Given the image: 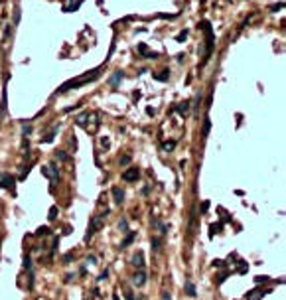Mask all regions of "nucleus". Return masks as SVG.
<instances>
[{
  "label": "nucleus",
  "mask_w": 286,
  "mask_h": 300,
  "mask_svg": "<svg viewBox=\"0 0 286 300\" xmlns=\"http://www.w3.org/2000/svg\"><path fill=\"white\" fill-rule=\"evenodd\" d=\"M24 267L28 269V271H32V259H30V255H26V257H24Z\"/></svg>",
  "instance_id": "nucleus-27"
},
{
  "label": "nucleus",
  "mask_w": 286,
  "mask_h": 300,
  "mask_svg": "<svg viewBox=\"0 0 286 300\" xmlns=\"http://www.w3.org/2000/svg\"><path fill=\"white\" fill-rule=\"evenodd\" d=\"M57 158H59V160H67V154L61 150V152H57Z\"/></svg>",
  "instance_id": "nucleus-39"
},
{
  "label": "nucleus",
  "mask_w": 286,
  "mask_h": 300,
  "mask_svg": "<svg viewBox=\"0 0 286 300\" xmlns=\"http://www.w3.org/2000/svg\"><path fill=\"white\" fill-rule=\"evenodd\" d=\"M207 209H209V201H203V205H201V211H203V213H205Z\"/></svg>",
  "instance_id": "nucleus-40"
},
{
  "label": "nucleus",
  "mask_w": 286,
  "mask_h": 300,
  "mask_svg": "<svg viewBox=\"0 0 286 300\" xmlns=\"http://www.w3.org/2000/svg\"><path fill=\"white\" fill-rule=\"evenodd\" d=\"M268 281V276H257V278H255V282H257V284H261V282H267Z\"/></svg>",
  "instance_id": "nucleus-34"
},
{
  "label": "nucleus",
  "mask_w": 286,
  "mask_h": 300,
  "mask_svg": "<svg viewBox=\"0 0 286 300\" xmlns=\"http://www.w3.org/2000/svg\"><path fill=\"white\" fill-rule=\"evenodd\" d=\"M209 130H211V119L205 117V119H203V138L209 136Z\"/></svg>",
  "instance_id": "nucleus-20"
},
{
  "label": "nucleus",
  "mask_w": 286,
  "mask_h": 300,
  "mask_svg": "<svg viewBox=\"0 0 286 300\" xmlns=\"http://www.w3.org/2000/svg\"><path fill=\"white\" fill-rule=\"evenodd\" d=\"M219 229H221V223H217V225H211V235H213V233H219Z\"/></svg>",
  "instance_id": "nucleus-33"
},
{
  "label": "nucleus",
  "mask_w": 286,
  "mask_h": 300,
  "mask_svg": "<svg viewBox=\"0 0 286 300\" xmlns=\"http://www.w3.org/2000/svg\"><path fill=\"white\" fill-rule=\"evenodd\" d=\"M71 257H73V253H67L65 257H63V263H69V261H71Z\"/></svg>",
  "instance_id": "nucleus-41"
},
{
  "label": "nucleus",
  "mask_w": 286,
  "mask_h": 300,
  "mask_svg": "<svg viewBox=\"0 0 286 300\" xmlns=\"http://www.w3.org/2000/svg\"><path fill=\"white\" fill-rule=\"evenodd\" d=\"M152 227H156L162 235H166V231H168V225L162 223V221H160V219H156V217H152Z\"/></svg>",
  "instance_id": "nucleus-15"
},
{
  "label": "nucleus",
  "mask_w": 286,
  "mask_h": 300,
  "mask_svg": "<svg viewBox=\"0 0 286 300\" xmlns=\"http://www.w3.org/2000/svg\"><path fill=\"white\" fill-rule=\"evenodd\" d=\"M113 300H118V296H117V294H115V296H113Z\"/></svg>",
  "instance_id": "nucleus-43"
},
{
  "label": "nucleus",
  "mask_w": 286,
  "mask_h": 300,
  "mask_svg": "<svg viewBox=\"0 0 286 300\" xmlns=\"http://www.w3.org/2000/svg\"><path fill=\"white\" fill-rule=\"evenodd\" d=\"M107 276H109V271H107V269H105V271L101 272V275H99V278H97V281H105Z\"/></svg>",
  "instance_id": "nucleus-35"
},
{
  "label": "nucleus",
  "mask_w": 286,
  "mask_h": 300,
  "mask_svg": "<svg viewBox=\"0 0 286 300\" xmlns=\"http://www.w3.org/2000/svg\"><path fill=\"white\" fill-rule=\"evenodd\" d=\"M213 265H215V267H225V261H221V259H217V261H213Z\"/></svg>",
  "instance_id": "nucleus-38"
},
{
  "label": "nucleus",
  "mask_w": 286,
  "mask_h": 300,
  "mask_svg": "<svg viewBox=\"0 0 286 300\" xmlns=\"http://www.w3.org/2000/svg\"><path fill=\"white\" fill-rule=\"evenodd\" d=\"M227 276H229V271H225V272H221V275H217V284H223Z\"/></svg>",
  "instance_id": "nucleus-25"
},
{
  "label": "nucleus",
  "mask_w": 286,
  "mask_h": 300,
  "mask_svg": "<svg viewBox=\"0 0 286 300\" xmlns=\"http://www.w3.org/2000/svg\"><path fill=\"white\" fill-rule=\"evenodd\" d=\"M162 243H164L162 237H152V249H154V251H160V249H162Z\"/></svg>",
  "instance_id": "nucleus-21"
},
{
  "label": "nucleus",
  "mask_w": 286,
  "mask_h": 300,
  "mask_svg": "<svg viewBox=\"0 0 286 300\" xmlns=\"http://www.w3.org/2000/svg\"><path fill=\"white\" fill-rule=\"evenodd\" d=\"M127 164H130V154H124L121 158V166H127Z\"/></svg>",
  "instance_id": "nucleus-28"
},
{
  "label": "nucleus",
  "mask_w": 286,
  "mask_h": 300,
  "mask_svg": "<svg viewBox=\"0 0 286 300\" xmlns=\"http://www.w3.org/2000/svg\"><path fill=\"white\" fill-rule=\"evenodd\" d=\"M107 213H109V209L105 211V213H99V215H93V217H91L89 227H87V235H85V241H89V239L97 233L99 229L105 225V217H107Z\"/></svg>",
  "instance_id": "nucleus-3"
},
{
  "label": "nucleus",
  "mask_w": 286,
  "mask_h": 300,
  "mask_svg": "<svg viewBox=\"0 0 286 300\" xmlns=\"http://www.w3.org/2000/svg\"><path fill=\"white\" fill-rule=\"evenodd\" d=\"M122 79H124V73H122V71H115L113 75L109 77V83H111V85H113V87H117L118 83L122 81Z\"/></svg>",
  "instance_id": "nucleus-13"
},
{
  "label": "nucleus",
  "mask_w": 286,
  "mask_h": 300,
  "mask_svg": "<svg viewBox=\"0 0 286 300\" xmlns=\"http://www.w3.org/2000/svg\"><path fill=\"white\" fill-rule=\"evenodd\" d=\"M99 77H101V67H97V69L85 73V75H81V77H75V79L65 81L59 89H57V93H65V91H69V89H77V87L85 85V83H91V81H95V79H99Z\"/></svg>",
  "instance_id": "nucleus-2"
},
{
  "label": "nucleus",
  "mask_w": 286,
  "mask_h": 300,
  "mask_svg": "<svg viewBox=\"0 0 286 300\" xmlns=\"http://www.w3.org/2000/svg\"><path fill=\"white\" fill-rule=\"evenodd\" d=\"M280 8H284V2H278V4H272V6H270L272 12H276V10H280Z\"/></svg>",
  "instance_id": "nucleus-30"
},
{
  "label": "nucleus",
  "mask_w": 286,
  "mask_h": 300,
  "mask_svg": "<svg viewBox=\"0 0 286 300\" xmlns=\"http://www.w3.org/2000/svg\"><path fill=\"white\" fill-rule=\"evenodd\" d=\"M186 38H188V30H182V32H180L178 36H176V42H178V43H182Z\"/></svg>",
  "instance_id": "nucleus-24"
},
{
  "label": "nucleus",
  "mask_w": 286,
  "mask_h": 300,
  "mask_svg": "<svg viewBox=\"0 0 286 300\" xmlns=\"http://www.w3.org/2000/svg\"><path fill=\"white\" fill-rule=\"evenodd\" d=\"M132 265H134L138 271H142V267H144V253L142 251H136L134 257H132Z\"/></svg>",
  "instance_id": "nucleus-9"
},
{
  "label": "nucleus",
  "mask_w": 286,
  "mask_h": 300,
  "mask_svg": "<svg viewBox=\"0 0 286 300\" xmlns=\"http://www.w3.org/2000/svg\"><path fill=\"white\" fill-rule=\"evenodd\" d=\"M118 229H121V233H128V221H127V217H122L121 221H118Z\"/></svg>",
  "instance_id": "nucleus-22"
},
{
  "label": "nucleus",
  "mask_w": 286,
  "mask_h": 300,
  "mask_svg": "<svg viewBox=\"0 0 286 300\" xmlns=\"http://www.w3.org/2000/svg\"><path fill=\"white\" fill-rule=\"evenodd\" d=\"M124 294H127V300H134V296H132V292H130V290H127Z\"/></svg>",
  "instance_id": "nucleus-42"
},
{
  "label": "nucleus",
  "mask_w": 286,
  "mask_h": 300,
  "mask_svg": "<svg viewBox=\"0 0 286 300\" xmlns=\"http://www.w3.org/2000/svg\"><path fill=\"white\" fill-rule=\"evenodd\" d=\"M0 188H4V190H16V178L10 176V174H6V172H2L0 174Z\"/></svg>",
  "instance_id": "nucleus-5"
},
{
  "label": "nucleus",
  "mask_w": 286,
  "mask_h": 300,
  "mask_svg": "<svg viewBox=\"0 0 286 300\" xmlns=\"http://www.w3.org/2000/svg\"><path fill=\"white\" fill-rule=\"evenodd\" d=\"M20 22V8H16L14 10V24H18Z\"/></svg>",
  "instance_id": "nucleus-32"
},
{
  "label": "nucleus",
  "mask_w": 286,
  "mask_h": 300,
  "mask_svg": "<svg viewBox=\"0 0 286 300\" xmlns=\"http://www.w3.org/2000/svg\"><path fill=\"white\" fill-rule=\"evenodd\" d=\"M136 49H138V53H140L142 57H146V59H156V57H158V52H150L146 43H138Z\"/></svg>",
  "instance_id": "nucleus-7"
},
{
  "label": "nucleus",
  "mask_w": 286,
  "mask_h": 300,
  "mask_svg": "<svg viewBox=\"0 0 286 300\" xmlns=\"http://www.w3.org/2000/svg\"><path fill=\"white\" fill-rule=\"evenodd\" d=\"M87 263H91V265H95V263H97V257H95V255H89V257H87Z\"/></svg>",
  "instance_id": "nucleus-37"
},
{
  "label": "nucleus",
  "mask_w": 286,
  "mask_h": 300,
  "mask_svg": "<svg viewBox=\"0 0 286 300\" xmlns=\"http://www.w3.org/2000/svg\"><path fill=\"white\" fill-rule=\"evenodd\" d=\"M174 146H176V140H170V142H164V144H162V148H164V150H174Z\"/></svg>",
  "instance_id": "nucleus-26"
},
{
  "label": "nucleus",
  "mask_w": 286,
  "mask_h": 300,
  "mask_svg": "<svg viewBox=\"0 0 286 300\" xmlns=\"http://www.w3.org/2000/svg\"><path fill=\"white\" fill-rule=\"evenodd\" d=\"M6 109H8V77L4 79V87H2V99H0V120L4 119Z\"/></svg>",
  "instance_id": "nucleus-4"
},
{
  "label": "nucleus",
  "mask_w": 286,
  "mask_h": 300,
  "mask_svg": "<svg viewBox=\"0 0 286 300\" xmlns=\"http://www.w3.org/2000/svg\"><path fill=\"white\" fill-rule=\"evenodd\" d=\"M162 300H172V294H170L168 290H164L162 292Z\"/></svg>",
  "instance_id": "nucleus-36"
},
{
  "label": "nucleus",
  "mask_w": 286,
  "mask_h": 300,
  "mask_svg": "<svg viewBox=\"0 0 286 300\" xmlns=\"http://www.w3.org/2000/svg\"><path fill=\"white\" fill-rule=\"evenodd\" d=\"M101 146H103V148H109V146H111V140H109V136H103V138H101Z\"/></svg>",
  "instance_id": "nucleus-29"
},
{
  "label": "nucleus",
  "mask_w": 286,
  "mask_h": 300,
  "mask_svg": "<svg viewBox=\"0 0 286 300\" xmlns=\"http://www.w3.org/2000/svg\"><path fill=\"white\" fill-rule=\"evenodd\" d=\"M174 111H178L180 117H186L189 111V101H183V103H178V105L174 107Z\"/></svg>",
  "instance_id": "nucleus-10"
},
{
  "label": "nucleus",
  "mask_w": 286,
  "mask_h": 300,
  "mask_svg": "<svg viewBox=\"0 0 286 300\" xmlns=\"http://www.w3.org/2000/svg\"><path fill=\"white\" fill-rule=\"evenodd\" d=\"M49 233V227H40L38 229V235H47Z\"/></svg>",
  "instance_id": "nucleus-31"
},
{
  "label": "nucleus",
  "mask_w": 286,
  "mask_h": 300,
  "mask_svg": "<svg viewBox=\"0 0 286 300\" xmlns=\"http://www.w3.org/2000/svg\"><path fill=\"white\" fill-rule=\"evenodd\" d=\"M57 129H59V124H55V126H53V129H52L49 132L46 134V136L42 138V142H52V140H53V136H55V132H57Z\"/></svg>",
  "instance_id": "nucleus-19"
},
{
  "label": "nucleus",
  "mask_w": 286,
  "mask_h": 300,
  "mask_svg": "<svg viewBox=\"0 0 286 300\" xmlns=\"http://www.w3.org/2000/svg\"><path fill=\"white\" fill-rule=\"evenodd\" d=\"M2 2H4V0H0V4H2Z\"/></svg>",
  "instance_id": "nucleus-44"
},
{
  "label": "nucleus",
  "mask_w": 286,
  "mask_h": 300,
  "mask_svg": "<svg viewBox=\"0 0 286 300\" xmlns=\"http://www.w3.org/2000/svg\"><path fill=\"white\" fill-rule=\"evenodd\" d=\"M134 239H136V231H128V233H127V237L122 239V243H121V249H127L128 245H130L132 241H134Z\"/></svg>",
  "instance_id": "nucleus-14"
},
{
  "label": "nucleus",
  "mask_w": 286,
  "mask_h": 300,
  "mask_svg": "<svg viewBox=\"0 0 286 300\" xmlns=\"http://www.w3.org/2000/svg\"><path fill=\"white\" fill-rule=\"evenodd\" d=\"M268 292H270V290H263V292H261L258 288H255V290H251L247 294V300H261L264 294H268Z\"/></svg>",
  "instance_id": "nucleus-12"
},
{
  "label": "nucleus",
  "mask_w": 286,
  "mask_h": 300,
  "mask_svg": "<svg viewBox=\"0 0 286 300\" xmlns=\"http://www.w3.org/2000/svg\"><path fill=\"white\" fill-rule=\"evenodd\" d=\"M138 176H140V170H138V168H128V170L122 172V180L124 182H134Z\"/></svg>",
  "instance_id": "nucleus-8"
},
{
  "label": "nucleus",
  "mask_w": 286,
  "mask_h": 300,
  "mask_svg": "<svg viewBox=\"0 0 286 300\" xmlns=\"http://www.w3.org/2000/svg\"><path fill=\"white\" fill-rule=\"evenodd\" d=\"M132 282H134L136 286H144L146 284V272L144 271H138L134 276H132Z\"/></svg>",
  "instance_id": "nucleus-11"
},
{
  "label": "nucleus",
  "mask_w": 286,
  "mask_h": 300,
  "mask_svg": "<svg viewBox=\"0 0 286 300\" xmlns=\"http://www.w3.org/2000/svg\"><path fill=\"white\" fill-rule=\"evenodd\" d=\"M42 174L46 178H49L52 182H57V178H59V172H57V168H55V164H47V166H43L42 168Z\"/></svg>",
  "instance_id": "nucleus-6"
},
{
  "label": "nucleus",
  "mask_w": 286,
  "mask_h": 300,
  "mask_svg": "<svg viewBox=\"0 0 286 300\" xmlns=\"http://www.w3.org/2000/svg\"><path fill=\"white\" fill-rule=\"evenodd\" d=\"M199 30H203V34H205V48L201 52V67H203L209 61L211 53H213V48H215V34H213V28H211V24L207 20L199 22Z\"/></svg>",
  "instance_id": "nucleus-1"
},
{
  "label": "nucleus",
  "mask_w": 286,
  "mask_h": 300,
  "mask_svg": "<svg viewBox=\"0 0 286 300\" xmlns=\"http://www.w3.org/2000/svg\"><path fill=\"white\" fill-rule=\"evenodd\" d=\"M113 198L117 203H122L124 201V192L121 190V188H113Z\"/></svg>",
  "instance_id": "nucleus-16"
},
{
  "label": "nucleus",
  "mask_w": 286,
  "mask_h": 300,
  "mask_svg": "<svg viewBox=\"0 0 286 300\" xmlns=\"http://www.w3.org/2000/svg\"><path fill=\"white\" fill-rule=\"evenodd\" d=\"M152 77H154L156 81H168V79H170V71H168V69H164V71H160V73H154Z\"/></svg>",
  "instance_id": "nucleus-18"
},
{
  "label": "nucleus",
  "mask_w": 286,
  "mask_h": 300,
  "mask_svg": "<svg viewBox=\"0 0 286 300\" xmlns=\"http://www.w3.org/2000/svg\"><path fill=\"white\" fill-rule=\"evenodd\" d=\"M57 213H59L57 205H52V207H49V215H47V217H49V221H53V219L57 217Z\"/></svg>",
  "instance_id": "nucleus-23"
},
{
  "label": "nucleus",
  "mask_w": 286,
  "mask_h": 300,
  "mask_svg": "<svg viewBox=\"0 0 286 300\" xmlns=\"http://www.w3.org/2000/svg\"><path fill=\"white\" fill-rule=\"evenodd\" d=\"M183 288H186V294H188V296H195V284H193L192 281L183 282Z\"/></svg>",
  "instance_id": "nucleus-17"
}]
</instances>
